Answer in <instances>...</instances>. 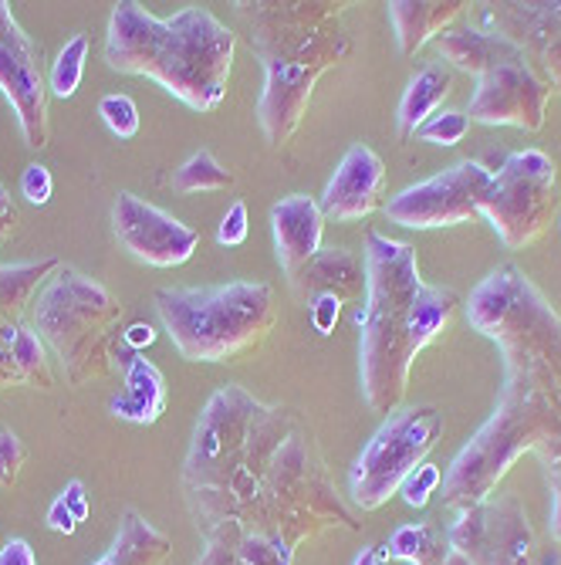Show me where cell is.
<instances>
[{"instance_id": "obj_4", "label": "cell", "mask_w": 561, "mask_h": 565, "mask_svg": "<svg viewBox=\"0 0 561 565\" xmlns=\"http://www.w3.org/2000/svg\"><path fill=\"white\" fill-rule=\"evenodd\" d=\"M240 21L250 31V47L265 65V88L258 98V122L265 139L284 146L304 113L319 78L342 65L352 51L342 31L345 4L325 0H253L237 4Z\"/></svg>"}, {"instance_id": "obj_10", "label": "cell", "mask_w": 561, "mask_h": 565, "mask_svg": "<svg viewBox=\"0 0 561 565\" xmlns=\"http://www.w3.org/2000/svg\"><path fill=\"white\" fill-rule=\"evenodd\" d=\"M554 186L558 170L548 152H511V157H504L500 167H494V180L481 200L477 217H484L494 227L507 250H521L544 234L554 207Z\"/></svg>"}, {"instance_id": "obj_36", "label": "cell", "mask_w": 561, "mask_h": 565, "mask_svg": "<svg viewBox=\"0 0 561 565\" xmlns=\"http://www.w3.org/2000/svg\"><path fill=\"white\" fill-rule=\"evenodd\" d=\"M51 193H55V177H51L47 167L31 163V167L21 173V196H24L28 203H34V207H44V203L51 200Z\"/></svg>"}, {"instance_id": "obj_26", "label": "cell", "mask_w": 561, "mask_h": 565, "mask_svg": "<svg viewBox=\"0 0 561 565\" xmlns=\"http://www.w3.org/2000/svg\"><path fill=\"white\" fill-rule=\"evenodd\" d=\"M382 548L389 558L410 562V565H443L450 552V539H443V532L427 522H410V525H399L386 539Z\"/></svg>"}, {"instance_id": "obj_5", "label": "cell", "mask_w": 561, "mask_h": 565, "mask_svg": "<svg viewBox=\"0 0 561 565\" xmlns=\"http://www.w3.org/2000/svg\"><path fill=\"white\" fill-rule=\"evenodd\" d=\"M471 326L504 359V383L561 409V316L518 265H500L471 295Z\"/></svg>"}, {"instance_id": "obj_32", "label": "cell", "mask_w": 561, "mask_h": 565, "mask_svg": "<svg viewBox=\"0 0 561 565\" xmlns=\"http://www.w3.org/2000/svg\"><path fill=\"white\" fill-rule=\"evenodd\" d=\"M471 132V116L467 113H436L430 122L420 126L417 139L433 142V146H456Z\"/></svg>"}, {"instance_id": "obj_17", "label": "cell", "mask_w": 561, "mask_h": 565, "mask_svg": "<svg viewBox=\"0 0 561 565\" xmlns=\"http://www.w3.org/2000/svg\"><path fill=\"white\" fill-rule=\"evenodd\" d=\"M382 190H386V163L376 149L366 142H355L345 149L342 163L335 167L319 207L325 221L335 224H355L366 221L382 207Z\"/></svg>"}, {"instance_id": "obj_11", "label": "cell", "mask_w": 561, "mask_h": 565, "mask_svg": "<svg viewBox=\"0 0 561 565\" xmlns=\"http://www.w3.org/2000/svg\"><path fill=\"white\" fill-rule=\"evenodd\" d=\"M494 180V170L481 160H461L436 177L406 186L386 203L389 224L410 231H433V227H456L477 217L481 200Z\"/></svg>"}, {"instance_id": "obj_21", "label": "cell", "mask_w": 561, "mask_h": 565, "mask_svg": "<svg viewBox=\"0 0 561 565\" xmlns=\"http://www.w3.org/2000/svg\"><path fill=\"white\" fill-rule=\"evenodd\" d=\"M436 51H440V62H446L453 72L461 68L474 78L487 75L490 68L521 58L525 51L504 34L494 31H481V28H450L436 38Z\"/></svg>"}, {"instance_id": "obj_1", "label": "cell", "mask_w": 561, "mask_h": 565, "mask_svg": "<svg viewBox=\"0 0 561 565\" xmlns=\"http://www.w3.org/2000/svg\"><path fill=\"white\" fill-rule=\"evenodd\" d=\"M183 498L203 535L196 565H234L244 542L298 548L328 529L355 532L309 424L244 386H220L203 403L183 460Z\"/></svg>"}, {"instance_id": "obj_23", "label": "cell", "mask_w": 561, "mask_h": 565, "mask_svg": "<svg viewBox=\"0 0 561 565\" xmlns=\"http://www.w3.org/2000/svg\"><path fill=\"white\" fill-rule=\"evenodd\" d=\"M453 78H456V72L446 62H440V58L427 62L410 78V85H406V92L399 98V109H396V132H399V139H413L420 132V126L430 122L443 109V102L453 92Z\"/></svg>"}, {"instance_id": "obj_28", "label": "cell", "mask_w": 561, "mask_h": 565, "mask_svg": "<svg viewBox=\"0 0 561 565\" xmlns=\"http://www.w3.org/2000/svg\"><path fill=\"white\" fill-rule=\"evenodd\" d=\"M11 355L24 376V386H37V390L55 386V373H51V363H47V345L41 342L34 329H24V326L18 329L11 342Z\"/></svg>"}, {"instance_id": "obj_37", "label": "cell", "mask_w": 561, "mask_h": 565, "mask_svg": "<svg viewBox=\"0 0 561 565\" xmlns=\"http://www.w3.org/2000/svg\"><path fill=\"white\" fill-rule=\"evenodd\" d=\"M309 316H312V326L322 332V335H332L338 319H342V301L335 295H315L309 301Z\"/></svg>"}, {"instance_id": "obj_12", "label": "cell", "mask_w": 561, "mask_h": 565, "mask_svg": "<svg viewBox=\"0 0 561 565\" xmlns=\"http://www.w3.org/2000/svg\"><path fill=\"white\" fill-rule=\"evenodd\" d=\"M0 95L11 102L21 136L31 149L47 146L51 113H47V82L41 75V51L24 34L11 4L0 0Z\"/></svg>"}, {"instance_id": "obj_2", "label": "cell", "mask_w": 561, "mask_h": 565, "mask_svg": "<svg viewBox=\"0 0 561 565\" xmlns=\"http://www.w3.org/2000/svg\"><path fill=\"white\" fill-rule=\"evenodd\" d=\"M366 298L355 312L359 326V386L376 414H396L410 390L417 355L443 335L461 295L420 278L417 247L366 234Z\"/></svg>"}, {"instance_id": "obj_15", "label": "cell", "mask_w": 561, "mask_h": 565, "mask_svg": "<svg viewBox=\"0 0 561 565\" xmlns=\"http://www.w3.org/2000/svg\"><path fill=\"white\" fill-rule=\"evenodd\" d=\"M548 102L551 88L521 55L477 78V88L471 95V119L481 126H515L525 132H538L544 126Z\"/></svg>"}, {"instance_id": "obj_34", "label": "cell", "mask_w": 561, "mask_h": 565, "mask_svg": "<svg viewBox=\"0 0 561 565\" xmlns=\"http://www.w3.org/2000/svg\"><path fill=\"white\" fill-rule=\"evenodd\" d=\"M24 468V444L11 427H0V488H14Z\"/></svg>"}, {"instance_id": "obj_16", "label": "cell", "mask_w": 561, "mask_h": 565, "mask_svg": "<svg viewBox=\"0 0 561 565\" xmlns=\"http://www.w3.org/2000/svg\"><path fill=\"white\" fill-rule=\"evenodd\" d=\"M487 21L494 34L511 38L525 51L551 92H561V4H497L487 11Z\"/></svg>"}, {"instance_id": "obj_35", "label": "cell", "mask_w": 561, "mask_h": 565, "mask_svg": "<svg viewBox=\"0 0 561 565\" xmlns=\"http://www.w3.org/2000/svg\"><path fill=\"white\" fill-rule=\"evenodd\" d=\"M250 234V221H247V203L244 200H234L220 227H217V244L220 247H240Z\"/></svg>"}, {"instance_id": "obj_29", "label": "cell", "mask_w": 561, "mask_h": 565, "mask_svg": "<svg viewBox=\"0 0 561 565\" xmlns=\"http://www.w3.org/2000/svg\"><path fill=\"white\" fill-rule=\"evenodd\" d=\"M85 62H88V34H75L72 41H65L55 65H51L47 92L58 98H72L85 78Z\"/></svg>"}, {"instance_id": "obj_19", "label": "cell", "mask_w": 561, "mask_h": 565, "mask_svg": "<svg viewBox=\"0 0 561 565\" xmlns=\"http://www.w3.org/2000/svg\"><path fill=\"white\" fill-rule=\"evenodd\" d=\"M116 366L122 373L126 390L109 399V414L116 420L139 424V427L157 424L166 414V403H170L163 373L152 366L142 352L126 349V345H119V352H116Z\"/></svg>"}, {"instance_id": "obj_42", "label": "cell", "mask_w": 561, "mask_h": 565, "mask_svg": "<svg viewBox=\"0 0 561 565\" xmlns=\"http://www.w3.org/2000/svg\"><path fill=\"white\" fill-rule=\"evenodd\" d=\"M152 339H157V332H152L149 326H132V329L122 335V345H126V349H136V352H142L145 345H152Z\"/></svg>"}, {"instance_id": "obj_18", "label": "cell", "mask_w": 561, "mask_h": 565, "mask_svg": "<svg viewBox=\"0 0 561 565\" xmlns=\"http://www.w3.org/2000/svg\"><path fill=\"white\" fill-rule=\"evenodd\" d=\"M325 214L319 207V200L309 193H291L281 196L271 207V234H274V254L284 275L291 278L301 271L315 254L322 250L325 237Z\"/></svg>"}, {"instance_id": "obj_27", "label": "cell", "mask_w": 561, "mask_h": 565, "mask_svg": "<svg viewBox=\"0 0 561 565\" xmlns=\"http://www.w3.org/2000/svg\"><path fill=\"white\" fill-rule=\"evenodd\" d=\"M234 183V173L214 157L211 149H199L193 157L173 170V190L180 193H217Z\"/></svg>"}, {"instance_id": "obj_31", "label": "cell", "mask_w": 561, "mask_h": 565, "mask_svg": "<svg viewBox=\"0 0 561 565\" xmlns=\"http://www.w3.org/2000/svg\"><path fill=\"white\" fill-rule=\"evenodd\" d=\"M538 460L548 475V488H551V515H548V529H551V539L561 542V434H554L541 450H538Z\"/></svg>"}, {"instance_id": "obj_39", "label": "cell", "mask_w": 561, "mask_h": 565, "mask_svg": "<svg viewBox=\"0 0 561 565\" xmlns=\"http://www.w3.org/2000/svg\"><path fill=\"white\" fill-rule=\"evenodd\" d=\"M44 525H47L51 532H55V535H75V532H78V522L72 519V511L65 508V501H62V498L51 501L47 515H44Z\"/></svg>"}, {"instance_id": "obj_30", "label": "cell", "mask_w": 561, "mask_h": 565, "mask_svg": "<svg viewBox=\"0 0 561 565\" xmlns=\"http://www.w3.org/2000/svg\"><path fill=\"white\" fill-rule=\"evenodd\" d=\"M98 116H101V122L109 126V132L116 139H136V132H139V106L129 95H122V92L101 95Z\"/></svg>"}, {"instance_id": "obj_13", "label": "cell", "mask_w": 561, "mask_h": 565, "mask_svg": "<svg viewBox=\"0 0 561 565\" xmlns=\"http://www.w3.org/2000/svg\"><path fill=\"white\" fill-rule=\"evenodd\" d=\"M112 234L126 254L149 268H180L193 258L199 244L196 227L129 190H122L112 203Z\"/></svg>"}, {"instance_id": "obj_44", "label": "cell", "mask_w": 561, "mask_h": 565, "mask_svg": "<svg viewBox=\"0 0 561 565\" xmlns=\"http://www.w3.org/2000/svg\"><path fill=\"white\" fill-rule=\"evenodd\" d=\"M443 565H471V558H467L464 552H456V548L450 545V552H446V558H443Z\"/></svg>"}, {"instance_id": "obj_25", "label": "cell", "mask_w": 561, "mask_h": 565, "mask_svg": "<svg viewBox=\"0 0 561 565\" xmlns=\"http://www.w3.org/2000/svg\"><path fill=\"white\" fill-rule=\"evenodd\" d=\"M55 271H62L58 258L0 265V322H18Z\"/></svg>"}, {"instance_id": "obj_8", "label": "cell", "mask_w": 561, "mask_h": 565, "mask_svg": "<svg viewBox=\"0 0 561 565\" xmlns=\"http://www.w3.org/2000/svg\"><path fill=\"white\" fill-rule=\"evenodd\" d=\"M554 434H561V409L538 393L504 383L494 414L453 457L443 478V504L453 511L481 508L494 498L504 475L525 454H538Z\"/></svg>"}, {"instance_id": "obj_14", "label": "cell", "mask_w": 561, "mask_h": 565, "mask_svg": "<svg viewBox=\"0 0 561 565\" xmlns=\"http://www.w3.org/2000/svg\"><path fill=\"white\" fill-rule=\"evenodd\" d=\"M446 539L471 558V565H531L535 552V532L515 498H497L461 511Z\"/></svg>"}, {"instance_id": "obj_33", "label": "cell", "mask_w": 561, "mask_h": 565, "mask_svg": "<svg viewBox=\"0 0 561 565\" xmlns=\"http://www.w3.org/2000/svg\"><path fill=\"white\" fill-rule=\"evenodd\" d=\"M443 484V475H440V468L436 465H420L410 478L402 481V498H406V504L410 508H427L430 504V494L436 491Z\"/></svg>"}, {"instance_id": "obj_38", "label": "cell", "mask_w": 561, "mask_h": 565, "mask_svg": "<svg viewBox=\"0 0 561 565\" xmlns=\"http://www.w3.org/2000/svg\"><path fill=\"white\" fill-rule=\"evenodd\" d=\"M62 501H65V508L72 511V519L82 525V522H88V515H91V501H88V491H85V481H68L65 484V491L58 494Z\"/></svg>"}, {"instance_id": "obj_22", "label": "cell", "mask_w": 561, "mask_h": 565, "mask_svg": "<svg viewBox=\"0 0 561 565\" xmlns=\"http://www.w3.org/2000/svg\"><path fill=\"white\" fill-rule=\"evenodd\" d=\"M464 0H396L389 4V21L396 31V44L402 55H417L430 41H436L443 31L456 24L464 14Z\"/></svg>"}, {"instance_id": "obj_40", "label": "cell", "mask_w": 561, "mask_h": 565, "mask_svg": "<svg viewBox=\"0 0 561 565\" xmlns=\"http://www.w3.org/2000/svg\"><path fill=\"white\" fill-rule=\"evenodd\" d=\"M0 565H37V555L24 539H8L0 548Z\"/></svg>"}, {"instance_id": "obj_3", "label": "cell", "mask_w": 561, "mask_h": 565, "mask_svg": "<svg viewBox=\"0 0 561 565\" xmlns=\"http://www.w3.org/2000/svg\"><path fill=\"white\" fill-rule=\"evenodd\" d=\"M234 51L237 34L207 8L157 18L136 0H122L106 34L112 72L157 82L193 113H214L227 98Z\"/></svg>"}, {"instance_id": "obj_9", "label": "cell", "mask_w": 561, "mask_h": 565, "mask_svg": "<svg viewBox=\"0 0 561 565\" xmlns=\"http://www.w3.org/2000/svg\"><path fill=\"white\" fill-rule=\"evenodd\" d=\"M440 434L443 414L436 406H399L389 414L348 471V494L355 508L376 511L399 494L402 481L427 465Z\"/></svg>"}, {"instance_id": "obj_43", "label": "cell", "mask_w": 561, "mask_h": 565, "mask_svg": "<svg viewBox=\"0 0 561 565\" xmlns=\"http://www.w3.org/2000/svg\"><path fill=\"white\" fill-rule=\"evenodd\" d=\"M352 565H389V555H386L382 545H369V548L359 552V558H355Z\"/></svg>"}, {"instance_id": "obj_20", "label": "cell", "mask_w": 561, "mask_h": 565, "mask_svg": "<svg viewBox=\"0 0 561 565\" xmlns=\"http://www.w3.org/2000/svg\"><path fill=\"white\" fill-rule=\"evenodd\" d=\"M288 281H291V291L298 295V301H304V305H309L315 295H335L342 305H348L366 295V262L345 247H328V250L322 247L315 258L301 271H294Z\"/></svg>"}, {"instance_id": "obj_45", "label": "cell", "mask_w": 561, "mask_h": 565, "mask_svg": "<svg viewBox=\"0 0 561 565\" xmlns=\"http://www.w3.org/2000/svg\"><path fill=\"white\" fill-rule=\"evenodd\" d=\"M544 565H561V562H544Z\"/></svg>"}, {"instance_id": "obj_41", "label": "cell", "mask_w": 561, "mask_h": 565, "mask_svg": "<svg viewBox=\"0 0 561 565\" xmlns=\"http://www.w3.org/2000/svg\"><path fill=\"white\" fill-rule=\"evenodd\" d=\"M18 227V207H14V200L8 193V186L0 183V244H4Z\"/></svg>"}, {"instance_id": "obj_24", "label": "cell", "mask_w": 561, "mask_h": 565, "mask_svg": "<svg viewBox=\"0 0 561 565\" xmlns=\"http://www.w3.org/2000/svg\"><path fill=\"white\" fill-rule=\"evenodd\" d=\"M166 555H170V539L152 522H145V515H139L136 508H126L112 548L106 555H98L91 565H163Z\"/></svg>"}, {"instance_id": "obj_7", "label": "cell", "mask_w": 561, "mask_h": 565, "mask_svg": "<svg viewBox=\"0 0 561 565\" xmlns=\"http://www.w3.org/2000/svg\"><path fill=\"white\" fill-rule=\"evenodd\" d=\"M31 305V329L55 352L72 386L101 380L112 370L126 308L106 285L62 268Z\"/></svg>"}, {"instance_id": "obj_6", "label": "cell", "mask_w": 561, "mask_h": 565, "mask_svg": "<svg viewBox=\"0 0 561 565\" xmlns=\"http://www.w3.org/2000/svg\"><path fill=\"white\" fill-rule=\"evenodd\" d=\"M152 305L190 363H237L274 329V291L265 281L160 288Z\"/></svg>"}]
</instances>
